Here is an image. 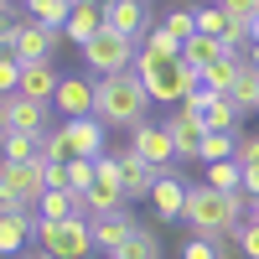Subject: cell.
I'll return each instance as SVG.
<instances>
[{
	"label": "cell",
	"instance_id": "cell-1",
	"mask_svg": "<svg viewBox=\"0 0 259 259\" xmlns=\"http://www.w3.org/2000/svg\"><path fill=\"white\" fill-rule=\"evenodd\" d=\"M182 223H192V233H202V239H218V233H239L249 223V192L239 197H228L218 187H187V212Z\"/></svg>",
	"mask_w": 259,
	"mask_h": 259
},
{
	"label": "cell",
	"instance_id": "cell-2",
	"mask_svg": "<svg viewBox=\"0 0 259 259\" xmlns=\"http://www.w3.org/2000/svg\"><path fill=\"white\" fill-rule=\"evenodd\" d=\"M145 109H150V94H145V83L135 78V68L99 78L94 119H99L104 130H135V124H145Z\"/></svg>",
	"mask_w": 259,
	"mask_h": 259
},
{
	"label": "cell",
	"instance_id": "cell-3",
	"mask_svg": "<svg viewBox=\"0 0 259 259\" xmlns=\"http://www.w3.org/2000/svg\"><path fill=\"white\" fill-rule=\"evenodd\" d=\"M135 78L145 83V94L156 99V104H187V94L197 89V73H192L182 57H156V52H145V47L135 57Z\"/></svg>",
	"mask_w": 259,
	"mask_h": 259
},
{
	"label": "cell",
	"instance_id": "cell-4",
	"mask_svg": "<svg viewBox=\"0 0 259 259\" xmlns=\"http://www.w3.org/2000/svg\"><path fill=\"white\" fill-rule=\"evenodd\" d=\"M135 57H140V41H135V36H119V31H109V26H104L89 47H83V62H89L99 78L130 73V68H135Z\"/></svg>",
	"mask_w": 259,
	"mask_h": 259
},
{
	"label": "cell",
	"instance_id": "cell-5",
	"mask_svg": "<svg viewBox=\"0 0 259 259\" xmlns=\"http://www.w3.org/2000/svg\"><path fill=\"white\" fill-rule=\"evenodd\" d=\"M36 239H41V249H47L52 259H89V254H94V228H89V218L41 223Z\"/></svg>",
	"mask_w": 259,
	"mask_h": 259
},
{
	"label": "cell",
	"instance_id": "cell-6",
	"mask_svg": "<svg viewBox=\"0 0 259 259\" xmlns=\"http://www.w3.org/2000/svg\"><path fill=\"white\" fill-rule=\"evenodd\" d=\"M130 197H124V177H119V156H99V177L94 187L83 192V212L89 218H104V212H119Z\"/></svg>",
	"mask_w": 259,
	"mask_h": 259
},
{
	"label": "cell",
	"instance_id": "cell-7",
	"mask_svg": "<svg viewBox=\"0 0 259 259\" xmlns=\"http://www.w3.org/2000/svg\"><path fill=\"white\" fill-rule=\"evenodd\" d=\"M57 36L62 31L41 26V21H16V62H21V68H26V62H52Z\"/></svg>",
	"mask_w": 259,
	"mask_h": 259
},
{
	"label": "cell",
	"instance_id": "cell-8",
	"mask_svg": "<svg viewBox=\"0 0 259 259\" xmlns=\"http://www.w3.org/2000/svg\"><path fill=\"white\" fill-rule=\"evenodd\" d=\"M130 150H135L140 161H150L156 171H166L171 161H177V145H171L166 124H135L130 130Z\"/></svg>",
	"mask_w": 259,
	"mask_h": 259
},
{
	"label": "cell",
	"instance_id": "cell-9",
	"mask_svg": "<svg viewBox=\"0 0 259 259\" xmlns=\"http://www.w3.org/2000/svg\"><path fill=\"white\" fill-rule=\"evenodd\" d=\"M166 135H171V145H177V161H202V135H207L202 114L177 109V114L166 119Z\"/></svg>",
	"mask_w": 259,
	"mask_h": 259
},
{
	"label": "cell",
	"instance_id": "cell-10",
	"mask_svg": "<svg viewBox=\"0 0 259 259\" xmlns=\"http://www.w3.org/2000/svg\"><path fill=\"white\" fill-rule=\"evenodd\" d=\"M104 26L119 31V36H145L150 31V11H145V0H104Z\"/></svg>",
	"mask_w": 259,
	"mask_h": 259
},
{
	"label": "cell",
	"instance_id": "cell-11",
	"mask_svg": "<svg viewBox=\"0 0 259 259\" xmlns=\"http://www.w3.org/2000/svg\"><path fill=\"white\" fill-rule=\"evenodd\" d=\"M150 202H156V218L161 223H182V212H187V182L177 177V166H166L161 177H156Z\"/></svg>",
	"mask_w": 259,
	"mask_h": 259
},
{
	"label": "cell",
	"instance_id": "cell-12",
	"mask_svg": "<svg viewBox=\"0 0 259 259\" xmlns=\"http://www.w3.org/2000/svg\"><path fill=\"white\" fill-rule=\"evenodd\" d=\"M89 228H94V249L114 259V254L124 249V239H130V233H135L140 223H135V218H130V212L119 207V212H104V218H89Z\"/></svg>",
	"mask_w": 259,
	"mask_h": 259
},
{
	"label": "cell",
	"instance_id": "cell-13",
	"mask_svg": "<svg viewBox=\"0 0 259 259\" xmlns=\"http://www.w3.org/2000/svg\"><path fill=\"white\" fill-rule=\"evenodd\" d=\"M52 104H57L68 119H89V114H94V104H99V83H89V78H62Z\"/></svg>",
	"mask_w": 259,
	"mask_h": 259
},
{
	"label": "cell",
	"instance_id": "cell-14",
	"mask_svg": "<svg viewBox=\"0 0 259 259\" xmlns=\"http://www.w3.org/2000/svg\"><path fill=\"white\" fill-rule=\"evenodd\" d=\"M36 228H41L36 207H26V212H0V259L21 254V249H26V239H31Z\"/></svg>",
	"mask_w": 259,
	"mask_h": 259
},
{
	"label": "cell",
	"instance_id": "cell-15",
	"mask_svg": "<svg viewBox=\"0 0 259 259\" xmlns=\"http://www.w3.org/2000/svg\"><path fill=\"white\" fill-rule=\"evenodd\" d=\"M99 31H104V0H78L73 16H68V26H62V36H68L73 47H89Z\"/></svg>",
	"mask_w": 259,
	"mask_h": 259
},
{
	"label": "cell",
	"instance_id": "cell-16",
	"mask_svg": "<svg viewBox=\"0 0 259 259\" xmlns=\"http://www.w3.org/2000/svg\"><path fill=\"white\" fill-rule=\"evenodd\" d=\"M119 177H124V197L135 202V197H150V192H156V177H161V171L150 166V161H140L135 150L124 145V150H119Z\"/></svg>",
	"mask_w": 259,
	"mask_h": 259
},
{
	"label": "cell",
	"instance_id": "cell-17",
	"mask_svg": "<svg viewBox=\"0 0 259 259\" xmlns=\"http://www.w3.org/2000/svg\"><path fill=\"white\" fill-rule=\"evenodd\" d=\"M6 124L21 130V135H41V130H47V104L26 99V94H11L6 99Z\"/></svg>",
	"mask_w": 259,
	"mask_h": 259
},
{
	"label": "cell",
	"instance_id": "cell-18",
	"mask_svg": "<svg viewBox=\"0 0 259 259\" xmlns=\"http://www.w3.org/2000/svg\"><path fill=\"white\" fill-rule=\"evenodd\" d=\"M244 104L239 99H212L207 109H202V124H207V135H244Z\"/></svg>",
	"mask_w": 259,
	"mask_h": 259
},
{
	"label": "cell",
	"instance_id": "cell-19",
	"mask_svg": "<svg viewBox=\"0 0 259 259\" xmlns=\"http://www.w3.org/2000/svg\"><path fill=\"white\" fill-rule=\"evenodd\" d=\"M57 83H62V73L52 68V62H26V68H21V94H26V99L52 104L57 99Z\"/></svg>",
	"mask_w": 259,
	"mask_h": 259
},
{
	"label": "cell",
	"instance_id": "cell-20",
	"mask_svg": "<svg viewBox=\"0 0 259 259\" xmlns=\"http://www.w3.org/2000/svg\"><path fill=\"white\" fill-rule=\"evenodd\" d=\"M68 130V140H73V150H78V161H99L104 156V124L89 114V119H68L62 124Z\"/></svg>",
	"mask_w": 259,
	"mask_h": 259
},
{
	"label": "cell",
	"instance_id": "cell-21",
	"mask_svg": "<svg viewBox=\"0 0 259 259\" xmlns=\"http://www.w3.org/2000/svg\"><path fill=\"white\" fill-rule=\"evenodd\" d=\"M244 62H249V57H244ZM244 62H239V57H218L212 68H202V73H197V83H202V89H212L218 99H233V89H239V73H244Z\"/></svg>",
	"mask_w": 259,
	"mask_h": 259
},
{
	"label": "cell",
	"instance_id": "cell-22",
	"mask_svg": "<svg viewBox=\"0 0 259 259\" xmlns=\"http://www.w3.org/2000/svg\"><path fill=\"white\" fill-rule=\"evenodd\" d=\"M36 218H41V223L89 218V212H83V192H41V202H36Z\"/></svg>",
	"mask_w": 259,
	"mask_h": 259
},
{
	"label": "cell",
	"instance_id": "cell-23",
	"mask_svg": "<svg viewBox=\"0 0 259 259\" xmlns=\"http://www.w3.org/2000/svg\"><path fill=\"white\" fill-rule=\"evenodd\" d=\"M218 57H228V47H223V41L218 36H192V41H182V62H187V68L192 73H202V68H212V62H218Z\"/></svg>",
	"mask_w": 259,
	"mask_h": 259
},
{
	"label": "cell",
	"instance_id": "cell-24",
	"mask_svg": "<svg viewBox=\"0 0 259 259\" xmlns=\"http://www.w3.org/2000/svg\"><path fill=\"white\" fill-rule=\"evenodd\" d=\"M41 135H47V130H41ZM41 135H21V130H11V135L0 140V156L16 161V166H31V161H41Z\"/></svg>",
	"mask_w": 259,
	"mask_h": 259
},
{
	"label": "cell",
	"instance_id": "cell-25",
	"mask_svg": "<svg viewBox=\"0 0 259 259\" xmlns=\"http://www.w3.org/2000/svg\"><path fill=\"white\" fill-rule=\"evenodd\" d=\"M73 6L78 0H31V21H41V26H52V31H62L68 26V16H73Z\"/></svg>",
	"mask_w": 259,
	"mask_h": 259
},
{
	"label": "cell",
	"instance_id": "cell-26",
	"mask_svg": "<svg viewBox=\"0 0 259 259\" xmlns=\"http://www.w3.org/2000/svg\"><path fill=\"white\" fill-rule=\"evenodd\" d=\"M207 187L239 197V192H244V166H239V161H212V166H207Z\"/></svg>",
	"mask_w": 259,
	"mask_h": 259
},
{
	"label": "cell",
	"instance_id": "cell-27",
	"mask_svg": "<svg viewBox=\"0 0 259 259\" xmlns=\"http://www.w3.org/2000/svg\"><path fill=\"white\" fill-rule=\"evenodd\" d=\"M114 259H161V239H156V228H135Z\"/></svg>",
	"mask_w": 259,
	"mask_h": 259
},
{
	"label": "cell",
	"instance_id": "cell-28",
	"mask_svg": "<svg viewBox=\"0 0 259 259\" xmlns=\"http://www.w3.org/2000/svg\"><path fill=\"white\" fill-rule=\"evenodd\" d=\"M41 161H57V166H73V161H78L68 130H47V135H41Z\"/></svg>",
	"mask_w": 259,
	"mask_h": 259
},
{
	"label": "cell",
	"instance_id": "cell-29",
	"mask_svg": "<svg viewBox=\"0 0 259 259\" xmlns=\"http://www.w3.org/2000/svg\"><path fill=\"white\" fill-rule=\"evenodd\" d=\"M212 161H239V135H202V166Z\"/></svg>",
	"mask_w": 259,
	"mask_h": 259
},
{
	"label": "cell",
	"instance_id": "cell-30",
	"mask_svg": "<svg viewBox=\"0 0 259 259\" xmlns=\"http://www.w3.org/2000/svg\"><path fill=\"white\" fill-rule=\"evenodd\" d=\"M140 47H145V52H156V57H182V36H171L166 26H150Z\"/></svg>",
	"mask_w": 259,
	"mask_h": 259
},
{
	"label": "cell",
	"instance_id": "cell-31",
	"mask_svg": "<svg viewBox=\"0 0 259 259\" xmlns=\"http://www.w3.org/2000/svg\"><path fill=\"white\" fill-rule=\"evenodd\" d=\"M228 26H233V21H228L223 6H202V11H197V31H202V36H218V41H223Z\"/></svg>",
	"mask_w": 259,
	"mask_h": 259
},
{
	"label": "cell",
	"instance_id": "cell-32",
	"mask_svg": "<svg viewBox=\"0 0 259 259\" xmlns=\"http://www.w3.org/2000/svg\"><path fill=\"white\" fill-rule=\"evenodd\" d=\"M233 99H239L244 109H259V68H254V62H244V73H239V89H233Z\"/></svg>",
	"mask_w": 259,
	"mask_h": 259
},
{
	"label": "cell",
	"instance_id": "cell-33",
	"mask_svg": "<svg viewBox=\"0 0 259 259\" xmlns=\"http://www.w3.org/2000/svg\"><path fill=\"white\" fill-rule=\"evenodd\" d=\"M161 26H166L171 36L192 41V36H197V11H166V21H161Z\"/></svg>",
	"mask_w": 259,
	"mask_h": 259
},
{
	"label": "cell",
	"instance_id": "cell-34",
	"mask_svg": "<svg viewBox=\"0 0 259 259\" xmlns=\"http://www.w3.org/2000/svg\"><path fill=\"white\" fill-rule=\"evenodd\" d=\"M218 6L228 11L233 26H254V16H259V0H218Z\"/></svg>",
	"mask_w": 259,
	"mask_h": 259
},
{
	"label": "cell",
	"instance_id": "cell-35",
	"mask_svg": "<svg viewBox=\"0 0 259 259\" xmlns=\"http://www.w3.org/2000/svg\"><path fill=\"white\" fill-rule=\"evenodd\" d=\"M182 259H223V254H218V239H202V233H192V239L182 244Z\"/></svg>",
	"mask_w": 259,
	"mask_h": 259
},
{
	"label": "cell",
	"instance_id": "cell-36",
	"mask_svg": "<svg viewBox=\"0 0 259 259\" xmlns=\"http://www.w3.org/2000/svg\"><path fill=\"white\" fill-rule=\"evenodd\" d=\"M21 94V62L16 57H0V99Z\"/></svg>",
	"mask_w": 259,
	"mask_h": 259
},
{
	"label": "cell",
	"instance_id": "cell-37",
	"mask_svg": "<svg viewBox=\"0 0 259 259\" xmlns=\"http://www.w3.org/2000/svg\"><path fill=\"white\" fill-rule=\"evenodd\" d=\"M94 177H99V161H73V166H68L73 192H89V187H94Z\"/></svg>",
	"mask_w": 259,
	"mask_h": 259
},
{
	"label": "cell",
	"instance_id": "cell-38",
	"mask_svg": "<svg viewBox=\"0 0 259 259\" xmlns=\"http://www.w3.org/2000/svg\"><path fill=\"white\" fill-rule=\"evenodd\" d=\"M239 254L244 259H259V223H244L239 228Z\"/></svg>",
	"mask_w": 259,
	"mask_h": 259
},
{
	"label": "cell",
	"instance_id": "cell-39",
	"mask_svg": "<svg viewBox=\"0 0 259 259\" xmlns=\"http://www.w3.org/2000/svg\"><path fill=\"white\" fill-rule=\"evenodd\" d=\"M239 166L244 171H259V135H244L239 140Z\"/></svg>",
	"mask_w": 259,
	"mask_h": 259
},
{
	"label": "cell",
	"instance_id": "cell-40",
	"mask_svg": "<svg viewBox=\"0 0 259 259\" xmlns=\"http://www.w3.org/2000/svg\"><path fill=\"white\" fill-rule=\"evenodd\" d=\"M244 192H249V197H259V171H244Z\"/></svg>",
	"mask_w": 259,
	"mask_h": 259
},
{
	"label": "cell",
	"instance_id": "cell-41",
	"mask_svg": "<svg viewBox=\"0 0 259 259\" xmlns=\"http://www.w3.org/2000/svg\"><path fill=\"white\" fill-rule=\"evenodd\" d=\"M16 21H11V0H0V31H11Z\"/></svg>",
	"mask_w": 259,
	"mask_h": 259
},
{
	"label": "cell",
	"instance_id": "cell-42",
	"mask_svg": "<svg viewBox=\"0 0 259 259\" xmlns=\"http://www.w3.org/2000/svg\"><path fill=\"white\" fill-rule=\"evenodd\" d=\"M11 135V124H6V99H0V140Z\"/></svg>",
	"mask_w": 259,
	"mask_h": 259
},
{
	"label": "cell",
	"instance_id": "cell-43",
	"mask_svg": "<svg viewBox=\"0 0 259 259\" xmlns=\"http://www.w3.org/2000/svg\"><path fill=\"white\" fill-rule=\"evenodd\" d=\"M249 223H259V197H249Z\"/></svg>",
	"mask_w": 259,
	"mask_h": 259
},
{
	"label": "cell",
	"instance_id": "cell-44",
	"mask_svg": "<svg viewBox=\"0 0 259 259\" xmlns=\"http://www.w3.org/2000/svg\"><path fill=\"white\" fill-rule=\"evenodd\" d=\"M249 36H254V47H259V16H254V26H249Z\"/></svg>",
	"mask_w": 259,
	"mask_h": 259
},
{
	"label": "cell",
	"instance_id": "cell-45",
	"mask_svg": "<svg viewBox=\"0 0 259 259\" xmlns=\"http://www.w3.org/2000/svg\"><path fill=\"white\" fill-rule=\"evenodd\" d=\"M249 62H254V68H259V47H254V52H249Z\"/></svg>",
	"mask_w": 259,
	"mask_h": 259
},
{
	"label": "cell",
	"instance_id": "cell-46",
	"mask_svg": "<svg viewBox=\"0 0 259 259\" xmlns=\"http://www.w3.org/2000/svg\"><path fill=\"white\" fill-rule=\"evenodd\" d=\"M31 259H52V254H47V249H41V254H31Z\"/></svg>",
	"mask_w": 259,
	"mask_h": 259
},
{
	"label": "cell",
	"instance_id": "cell-47",
	"mask_svg": "<svg viewBox=\"0 0 259 259\" xmlns=\"http://www.w3.org/2000/svg\"><path fill=\"white\" fill-rule=\"evenodd\" d=\"M145 6H150V0H145Z\"/></svg>",
	"mask_w": 259,
	"mask_h": 259
},
{
	"label": "cell",
	"instance_id": "cell-48",
	"mask_svg": "<svg viewBox=\"0 0 259 259\" xmlns=\"http://www.w3.org/2000/svg\"><path fill=\"white\" fill-rule=\"evenodd\" d=\"M26 6H31V0H26Z\"/></svg>",
	"mask_w": 259,
	"mask_h": 259
}]
</instances>
